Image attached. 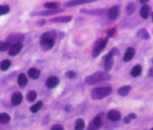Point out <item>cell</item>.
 Returning a JSON list of instances; mask_svg holds the SVG:
<instances>
[{
  "instance_id": "obj_11",
  "label": "cell",
  "mask_w": 153,
  "mask_h": 130,
  "mask_svg": "<svg viewBox=\"0 0 153 130\" xmlns=\"http://www.w3.org/2000/svg\"><path fill=\"white\" fill-rule=\"evenodd\" d=\"M121 113L117 110H110L107 113V119L110 122H118L121 120Z\"/></svg>"
},
{
  "instance_id": "obj_24",
  "label": "cell",
  "mask_w": 153,
  "mask_h": 130,
  "mask_svg": "<svg viewBox=\"0 0 153 130\" xmlns=\"http://www.w3.org/2000/svg\"><path fill=\"white\" fill-rule=\"evenodd\" d=\"M137 36L140 38H142V39H148V38H149V33H148V32L146 29H141V30L138 32Z\"/></svg>"
},
{
  "instance_id": "obj_32",
  "label": "cell",
  "mask_w": 153,
  "mask_h": 130,
  "mask_svg": "<svg viewBox=\"0 0 153 130\" xmlns=\"http://www.w3.org/2000/svg\"><path fill=\"white\" fill-rule=\"evenodd\" d=\"M10 47H11V44H10L9 42H4L2 46L0 47V52H5L10 49Z\"/></svg>"
},
{
  "instance_id": "obj_18",
  "label": "cell",
  "mask_w": 153,
  "mask_h": 130,
  "mask_svg": "<svg viewBox=\"0 0 153 130\" xmlns=\"http://www.w3.org/2000/svg\"><path fill=\"white\" fill-rule=\"evenodd\" d=\"M17 82H18L19 87H21V88L25 87V86L27 85V83H28V79H27L26 75L25 74H20V75H19Z\"/></svg>"
},
{
  "instance_id": "obj_1",
  "label": "cell",
  "mask_w": 153,
  "mask_h": 130,
  "mask_svg": "<svg viewBox=\"0 0 153 130\" xmlns=\"http://www.w3.org/2000/svg\"><path fill=\"white\" fill-rule=\"evenodd\" d=\"M56 33L55 31H49L44 33L40 37V46L43 51H49L55 45V39Z\"/></svg>"
},
{
  "instance_id": "obj_15",
  "label": "cell",
  "mask_w": 153,
  "mask_h": 130,
  "mask_svg": "<svg viewBox=\"0 0 153 130\" xmlns=\"http://www.w3.org/2000/svg\"><path fill=\"white\" fill-rule=\"evenodd\" d=\"M134 56H135V49L134 48H128V49L126 51V54H124L123 56V60L126 61V62H128V61H130Z\"/></svg>"
},
{
  "instance_id": "obj_40",
  "label": "cell",
  "mask_w": 153,
  "mask_h": 130,
  "mask_svg": "<svg viewBox=\"0 0 153 130\" xmlns=\"http://www.w3.org/2000/svg\"><path fill=\"white\" fill-rule=\"evenodd\" d=\"M44 20H41V21H38L37 23H38V25H43V24H44Z\"/></svg>"
},
{
  "instance_id": "obj_23",
  "label": "cell",
  "mask_w": 153,
  "mask_h": 130,
  "mask_svg": "<svg viewBox=\"0 0 153 130\" xmlns=\"http://www.w3.org/2000/svg\"><path fill=\"white\" fill-rule=\"evenodd\" d=\"M10 121H11V117H10V115H8L7 113L0 114V123L6 124V123H10Z\"/></svg>"
},
{
  "instance_id": "obj_28",
  "label": "cell",
  "mask_w": 153,
  "mask_h": 130,
  "mask_svg": "<svg viewBox=\"0 0 153 130\" xmlns=\"http://www.w3.org/2000/svg\"><path fill=\"white\" fill-rule=\"evenodd\" d=\"M36 97H37V95L36 91H33V90L29 91V93L27 94V100L30 103H33L36 100Z\"/></svg>"
},
{
  "instance_id": "obj_5",
  "label": "cell",
  "mask_w": 153,
  "mask_h": 130,
  "mask_svg": "<svg viewBox=\"0 0 153 130\" xmlns=\"http://www.w3.org/2000/svg\"><path fill=\"white\" fill-rule=\"evenodd\" d=\"M24 39H25V36L23 33H12L7 37V41L10 44L13 43V44H16V43H21Z\"/></svg>"
},
{
  "instance_id": "obj_16",
  "label": "cell",
  "mask_w": 153,
  "mask_h": 130,
  "mask_svg": "<svg viewBox=\"0 0 153 130\" xmlns=\"http://www.w3.org/2000/svg\"><path fill=\"white\" fill-rule=\"evenodd\" d=\"M72 20V16H57L55 18H51V22H62V23H67Z\"/></svg>"
},
{
  "instance_id": "obj_8",
  "label": "cell",
  "mask_w": 153,
  "mask_h": 130,
  "mask_svg": "<svg viewBox=\"0 0 153 130\" xmlns=\"http://www.w3.org/2000/svg\"><path fill=\"white\" fill-rule=\"evenodd\" d=\"M22 43H16V44H13L11 45L9 49V55L11 56H16V55L19 54V52L22 50Z\"/></svg>"
},
{
  "instance_id": "obj_14",
  "label": "cell",
  "mask_w": 153,
  "mask_h": 130,
  "mask_svg": "<svg viewBox=\"0 0 153 130\" xmlns=\"http://www.w3.org/2000/svg\"><path fill=\"white\" fill-rule=\"evenodd\" d=\"M22 100H23V96L21 93H19V92H16L13 96H12V100H11V102H12V104L13 105V106H17V105H19L22 102Z\"/></svg>"
},
{
  "instance_id": "obj_36",
  "label": "cell",
  "mask_w": 153,
  "mask_h": 130,
  "mask_svg": "<svg viewBox=\"0 0 153 130\" xmlns=\"http://www.w3.org/2000/svg\"><path fill=\"white\" fill-rule=\"evenodd\" d=\"M109 53H110V54H111V55L114 56H116V55L120 54V51L117 49V48H113L112 50H110V52H109Z\"/></svg>"
},
{
  "instance_id": "obj_34",
  "label": "cell",
  "mask_w": 153,
  "mask_h": 130,
  "mask_svg": "<svg viewBox=\"0 0 153 130\" xmlns=\"http://www.w3.org/2000/svg\"><path fill=\"white\" fill-rule=\"evenodd\" d=\"M116 33V28H112V29H109L108 32H107V35L108 36H113Z\"/></svg>"
},
{
  "instance_id": "obj_33",
  "label": "cell",
  "mask_w": 153,
  "mask_h": 130,
  "mask_svg": "<svg viewBox=\"0 0 153 130\" xmlns=\"http://www.w3.org/2000/svg\"><path fill=\"white\" fill-rule=\"evenodd\" d=\"M65 76H66L68 79H74V78H76V74L75 73L74 71H68V72H66Z\"/></svg>"
},
{
  "instance_id": "obj_2",
  "label": "cell",
  "mask_w": 153,
  "mask_h": 130,
  "mask_svg": "<svg viewBox=\"0 0 153 130\" xmlns=\"http://www.w3.org/2000/svg\"><path fill=\"white\" fill-rule=\"evenodd\" d=\"M108 79H110V74L105 71H100V72H97V73H94L92 75L88 76L87 78L85 79V83L88 85H94L96 83L100 82V81L108 80Z\"/></svg>"
},
{
  "instance_id": "obj_4",
  "label": "cell",
  "mask_w": 153,
  "mask_h": 130,
  "mask_svg": "<svg viewBox=\"0 0 153 130\" xmlns=\"http://www.w3.org/2000/svg\"><path fill=\"white\" fill-rule=\"evenodd\" d=\"M107 42H108V38L107 37H104V38H100V39L96 42L95 47H94V50H93V57H97L100 52H102L105 46L107 45Z\"/></svg>"
},
{
  "instance_id": "obj_39",
  "label": "cell",
  "mask_w": 153,
  "mask_h": 130,
  "mask_svg": "<svg viewBox=\"0 0 153 130\" xmlns=\"http://www.w3.org/2000/svg\"><path fill=\"white\" fill-rule=\"evenodd\" d=\"M148 77H151V78H153V67H152V68H150L149 72H148Z\"/></svg>"
},
{
  "instance_id": "obj_19",
  "label": "cell",
  "mask_w": 153,
  "mask_h": 130,
  "mask_svg": "<svg viewBox=\"0 0 153 130\" xmlns=\"http://www.w3.org/2000/svg\"><path fill=\"white\" fill-rule=\"evenodd\" d=\"M149 6H147V5H143V6L141 8V12H140V14H141V17L143 19H147L148 18V14H149Z\"/></svg>"
},
{
  "instance_id": "obj_21",
  "label": "cell",
  "mask_w": 153,
  "mask_h": 130,
  "mask_svg": "<svg viewBox=\"0 0 153 130\" xmlns=\"http://www.w3.org/2000/svg\"><path fill=\"white\" fill-rule=\"evenodd\" d=\"M131 91V87L130 86H123V87H121L118 89V93L120 96H123V97H126L129 94V92Z\"/></svg>"
},
{
  "instance_id": "obj_29",
  "label": "cell",
  "mask_w": 153,
  "mask_h": 130,
  "mask_svg": "<svg viewBox=\"0 0 153 130\" xmlns=\"http://www.w3.org/2000/svg\"><path fill=\"white\" fill-rule=\"evenodd\" d=\"M44 7L47 8L48 10H56L59 7V2H47L44 4Z\"/></svg>"
},
{
  "instance_id": "obj_13",
  "label": "cell",
  "mask_w": 153,
  "mask_h": 130,
  "mask_svg": "<svg viewBox=\"0 0 153 130\" xmlns=\"http://www.w3.org/2000/svg\"><path fill=\"white\" fill-rule=\"evenodd\" d=\"M119 16V7L113 6L108 10V18L110 20H116Z\"/></svg>"
},
{
  "instance_id": "obj_37",
  "label": "cell",
  "mask_w": 153,
  "mask_h": 130,
  "mask_svg": "<svg viewBox=\"0 0 153 130\" xmlns=\"http://www.w3.org/2000/svg\"><path fill=\"white\" fill-rule=\"evenodd\" d=\"M136 114H134V113H131V114H129L128 115V118L130 119V120H134V119H136Z\"/></svg>"
},
{
  "instance_id": "obj_6",
  "label": "cell",
  "mask_w": 153,
  "mask_h": 130,
  "mask_svg": "<svg viewBox=\"0 0 153 130\" xmlns=\"http://www.w3.org/2000/svg\"><path fill=\"white\" fill-rule=\"evenodd\" d=\"M107 12L106 9H94V10H85L82 9L80 11L81 13H86V14H89V16H103V14Z\"/></svg>"
},
{
  "instance_id": "obj_35",
  "label": "cell",
  "mask_w": 153,
  "mask_h": 130,
  "mask_svg": "<svg viewBox=\"0 0 153 130\" xmlns=\"http://www.w3.org/2000/svg\"><path fill=\"white\" fill-rule=\"evenodd\" d=\"M51 130H63V127H62L60 124H54L52 126Z\"/></svg>"
},
{
  "instance_id": "obj_42",
  "label": "cell",
  "mask_w": 153,
  "mask_h": 130,
  "mask_svg": "<svg viewBox=\"0 0 153 130\" xmlns=\"http://www.w3.org/2000/svg\"><path fill=\"white\" fill-rule=\"evenodd\" d=\"M70 107H71L70 105H68V106H67V108H66L67 111H70V110H72V108H70Z\"/></svg>"
},
{
  "instance_id": "obj_27",
  "label": "cell",
  "mask_w": 153,
  "mask_h": 130,
  "mask_svg": "<svg viewBox=\"0 0 153 130\" xmlns=\"http://www.w3.org/2000/svg\"><path fill=\"white\" fill-rule=\"evenodd\" d=\"M126 13L128 14V16H131V14H133L136 11V5L134 3H129L126 6Z\"/></svg>"
},
{
  "instance_id": "obj_31",
  "label": "cell",
  "mask_w": 153,
  "mask_h": 130,
  "mask_svg": "<svg viewBox=\"0 0 153 130\" xmlns=\"http://www.w3.org/2000/svg\"><path fill=\"white\" fill-rule=\"evenodd\" d=\"M9 12H10V7L8 5H2V6H0V16L6 14Z\"/></svg>"
},
{
  "instance_id": "obj_41",
  "label": "cell",
  "mask_w": 153,
  "mask_h": 130,
  "mask_svg": "<svg viewBox=\"0 0 153 130\" xmlns=\"http://www.w3.org/2000/svg\"><path fill=\"white\" fill-rule=\"evenodd\" d=\"M140 2H141L142 4H143V3H147V2H148V0H141Z\"/></svg>"
},
{
  "instance_id": "obj_38",
  "label": "cell",
  "mask_w": 153,
  "mask_h": 130,
  "mask_svg": "<svg viewBox=\"0 0 153 130\" xmlns=\"http://www.w3.org/2000/svg\"><path fill=\"white\" fill-rule=\"evenodd\" d=\"M130 121H131V120L128 118V116H127V117H126V118H124V123H126V124L130 123Z\"/></svg>"
},
{
  "instance_id": "obj_12",
  "label": "cell",
  "mask_w": 153,
  "mask_h": 130,
  "mask_svg": "<svg viewBox=\"0 0 153 130\" xmlns=\"http://www.w3.org/2000/svg\"><path fill=\"white\" fill-rule=\"evenodd\" d=\"M64 10L63 9H56V10H47V11H43L37 13V16H54V14H57L60 13H63Z\"/></svg>"
},
{
  "instance_id": "obj_45",
  "label": "cell",
  "mask_w": 153,
  "mask_h": 130,
  "mask_svg": "<svg viewBox=\"0 0 153 130\" xmlns=\"http://www.w3.org/2000/svg\"><path fill=\"white\" fill-rule=\"evenodd\" d=\"M150 130H153V128H152V129H150Z\"/></svg>"
},
{
  "instance_id": "obj_7",
  "label": "cell",
  "mask_w": 153,
  "mask_h": 130,
  "mask_svg": "<svg viewBox=\"0 0 153 130\" xmlns=\"http://www.w3.org/2000/svg\"><path fill=\"white\" fill-rule=\"evenodd\" d=\"M102 126V118L100 116H97L96 118H94V120L89 123V126L86 130H98L99 128H100V126Z\"/></svg>"
},
{
  "instance_id": "obj_26",
  "label": "cell",
  "mask_w": 153,
  "mask_h": 130,
  "mask_svg": "<svg viewBox=\"0 0 153 130\" xmlns=\"http://www.w3.org/2000/svg\"><path fill=\"white\" fill-rule=\"evenodd\" d=\"M10 66H11V61L9 59H4L1 61V63H0V70L1 71H7Z\"/></svg>"
},
{
  "instance_id": "obj_30",
  "label": "cell",
  "mask_w": 153,
  "mask_h": 130,
  "mask_svg": "<svg viewBox=\"0 0 153 130\" xmlns=\"http://www.w3.org/2000/svg\"><path fill=\"white\" fill-rule=\"evenodd\" d=\"M41 107H42V102H37L36 104H33V106L30 108V111L32 113H36L41 109Z\"/></svg>"
},
{
  "instance_id": "obj_44",
  "label": "cell",
  "mask_w": 153,
  "mask_h": 130,
  "mask_svg": "<svg viewBox=\"0 0 153 130\" xmlns=\"http://www.w3.org/2000/svg\"><path fill=\"white\" fill-rule=\"evenodd\" d=\"M151 17H152V21H153V13H152V16H151Z\"/></svg>"
},
{
  "instance_id": "obj_25",
  "label": "cell",
  "mask_w": 153,
  "mask_h": 130,
  "mask_svg": "<svg viewBox=\"0 0 153 130\" xmlns=\"http://www.w3.org/2000/svg\"><path fill=\"white\" fill-rule=\"evenodd\" d=\"M85 127V123L82 119H78L76 121L75 124V130H83Z\"/></svg>"
},
{
  "instance_id": "obj_9",
  "label": "cell",
  "mask_w": 153,
  "mask_h": 130,
  "mask_svg": "<svg viewBox=\"0 0 153 130\" xmlns=\"http://www.w3.org/2000/svg\"><path fill=\"white\" fill-rule=\"evenodd\" d=\"M113 63H114L113 56L110 54V53H108L107 56H105V59H104V71L107 72L109 70H111L113 67Z\"/></svg>"
},
{
  "instance_id": "obj_22",
  "label": "cell",
  "mask_w": 153,
  "mask_h": 130,
  "mask_svg": "<svg viewBox=\"0 0 153 130\" xmlns=\"http://www.w3.org/2000/svg\"><path fill=\"white\" fill-rule=\"evenodd\" d=\"M92 1H81V0H74V1H69L66 2L64 4L65 7H73V6H76V5H81V4H86V3H90Z\"/></svg>"
},
{
  "instance_id": "obj_17",
  "label": "cell",
  "mask_w": 153,
  "mask_h": 130,
  "mask_svg": "<svg viewBox=\"0 0 153 130\" xmlns=\"http://www.w3.org/2000/svg\"><path fill=\"white\" fill-rule=\"evenodd\" d=\"M28 76L33 79H37L40 76V71L36 68H31L28 71Z\"/></svg>"
},
{
  "instance_id": "obj_20",
  "label": "cell",
  "mask_w": 153,
  "mask_h": 130,
  "mask_svg": "<svg viewBox=\"0 0 153 130\" xmlns=\"http://www.w3.org/2000/svg\"><path fill=\"white\" fill-rule=\"evenodd\" d=\"M141 73H142V67L140 65L134 66L130 71V75H131V77H133V78H137V77L141 75Z\"/></svg>"
},
{
  "instance_id": "obj_43",
  "label": "cell",
  "mask_w": 153,
  "mask_h": 130,
  "mask_svg": "<svg viewBox=\"0 0 153 130\" xmlns=\"http://www.w3.org/2000/svg\"><path fill=\"white\" fill-rule=\"evenodd\" d=\"M2 44H3V42H2V41H0V47L2 46Z\"/></svg>"
},
{
  "instance_id": "obj_10",
  "label": "cell",
  "mask_w": 153,
  "mask_h": 130,
  "mask_svg": "<svg viewBox=\"0 0 153 130\" xmlns=\"http://www.w3.org/2000/svg\"><path fill=\"white\" fill-rule=\"evenodd\" d=\"M59 83V79L56 78L55 76H52L50 78H48L46 80V86L49 89H53V88H56L57 85Z\"/></svg>"
},
{
  "instance_id": "obj_3",
  "label": "cell",
  "mask_w": 153,
  "mask_h": 130,
  "mask_svg": "<svg viewBox=\"0 0 153 130\" xmlns=\"http://www.w3.org/2000/svg\"><path fill=\"white\" fill-rule=\"evenodd\" d=\"M112 93V88L110 86H104V87H98L95 88L92 93H91V97L95 100H102L105 97H107Z\"/></svg>"
}]
</instances>
